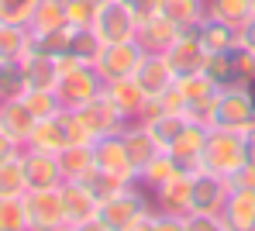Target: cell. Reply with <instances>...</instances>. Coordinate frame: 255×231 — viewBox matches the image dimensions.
I'll return each mask as SVG.
<instances>
[{
  "mask_svg": "<svg viewBox=\"0 0 255 231\" xmlns=\"http://www.w3.org/2000/svg\"><path fill=\"white\" fill-rule=\"evenodd\" d=\"M97 228L100 231H138L155 228V200L141 193V183H128L121 193L100 204L97 211Z\"/></svg>",
  "mask_w": 255,
  "mask_h": 231,
  "instance_id": "obj_1",
  "label": "cell"
},
{
  "mask_svg": "<svg viewBox=\"0 0 255 231\" xmlns=\"http://www.w3.org/2000/svg\"><path fill=\"white\" fill-rule=\"evenodd\" d=\"M211 128H231V131H249L255 128V87L252 83H235L221 87L207 111Z\"/></svg>",
  "mask_w": 255,
  "mask_h": 231,
  "instance_id": "obj_2",
  "label": "cell"
},
{
  "mask_svg": "<svg viewBox=\"0 0 255 231\" xmlns=\"http://www.w3.org/2000/svg\"><path fill=\"white\" fill-rule=\"evenodd\" d=\"M249 162V138L245 131H231V128H211V138L200 152V169L217 173V176H235L242 166Z\"/></svg>",
  "mask_w": 255,
  "mask_h": 231,
  "instance_id": "obj_3",
  "label": "cell"
},
{
  "mask_svg": "<svg viewBox=\"0 0 255 231\" xmlns=\"http://www.w3.org/2000/svg\"><path fill=\"white\" fill-rule=\"evenodd\" d=\"M145 59V48L138 38H128V42H107L100 45L97 59H93V69L100 73L104 83L111 80H125V76H134V69L141 66Z\"/></svg>",
  "mask_w": 255,
  "mask_h": 231,
  "instance_id": "obj_4",
  "label": "cell"
},
{
  "mask_svg": "<svg viewBox=\"0 0 255 231\" xmlns=\"http://www.w3.org/2000/svg\"><path fill=\"white\" fill-rule=\"evenodd\" d=\"M155 197V211L159 214H166V218H176V221H183V228H186V218H190V211H193V173H186V169H179L176 176H169L162 186H155L152 190Z\"/></svg>",
  "mask_w": 255,
  "mask_h": 231,
  "instance_id": "obj_5",
  "label": "cell"
},
{
  "mask_svg": "<svg viewBox=\"0 0 255 231\" xmlns=\"http://www.w3.org/2000/svg\"><path fill=\"white\" fill-rule=\"evenodd\" d=\"M90 31L97 35L100 45H107V42H128V38L138 35V17L128 10L121 0H111V3L97 7Z\"/></svg>",
  "mask_w": 255,
  "mask_h": 231,
  "instance_id": "obj_6",
  "label": "cell"
},
{
  "mask_svg": "<svg viewBox=\"0 0 255 231\" xmlns=\"http://www.w3.org/2000/svg\"><path fill=\"white\" fill-rule=\"evenodd\" d=\"M24 211H28V228H35V231H62L66 228V211H62L59 186L28 190L24 193Z\"/></svg>",
  "mask_w": 255,
  "mask_h": 231,
  "instance_id": "obj_7",
  "label": "cell"
},
{
  "mask_svg": "<svg viewBox=\"0 0 255 231\" xmlns=\"http://www.w3.org/2000/svg\"><path fill=\"white\" fill-rule=\"evenodd\" d=\"M55 93H59L62 107H73V111H76V107H83L86 100H93V97L104 93V80H100V73L93 69V62H86V66L69 69V73H59Z\"/></svg>",
  "mask_w": 255,
  "mask_h": 231,
  "instance_id": "obj_8",
  "label": "cell"
},
{
  "mask_svg": "<svg viewBox=\"0 0 255 231\" xmlns=\"http://www.w3.org/2000/svg\"><path fill=\"white\" fill-rule=\"evenodd\" d=\"M62 193V211H66V228L69 231H83V228H97V211L100 200L86 190L80 180H66L59 186Z\"/></svg>",
  "mask_w": 255,
  "mask_h": 231,
  "instance_id": "obj_9",
  "label": "cell"
},
{
  "mask_svg": "<svg viewBox=\"0 0 255 231\" xmlns=\"http://www.w3.org/2000/svg\"><path fill=\"white\" fill-rule=\"evenodd\" d=\"M76 117L83 121V128L90 131V138H104V135H118V131H125L131 121L121 117V111L111 104V97L107 93H100V97H93V100H86L83 107H76Z\"/></svg>",
  "mask_w": 255,
  "mask_h": 231,
  "instance_id": "obj_10",
  "label": "cell"
},
{
  "mask_svg": "<svg viewBox=\"0 0 255 231\" xmlns=\"http://www.w3.org/2000/svg\"><path fill=\"white\" fill-rule=\"evenodd\" d=\"M228 193L231 183L217 173H193V211L190 214H207V218H221L224 214V204H228Z\"/></svg>",
  "mask_w": 255,
  "mask_h": 231,
  "instance_id": "obj_11",
  "label": "cell"
},
{
  "mask_svg": "<svg viewBox=\"0 0 255 231\" xmlns=\"http://www.w3.org/2000/svg\"><path fill=\"white\" fill-rule=\"evenodd\" d=\"M211 138V124L207 121H197V117H190L186 124H183V131L176 135L166 152L176 155V162L186 169V173H200V152H204V145Z\"/></svg>",
  "mask_w": 255,
  "mask_h": 231,
  "instance_id": "obj_12",
  "label": "cell"
},
{
  "mask_svg": "<svg viewBox=\"0 0 255 231\" xmlns=\"http://www.w3.org/2000/svg\"><path fill=\"white\" fill-rule=\"evenodd\" d=\"M21 162H24L28 190H48V186H62V183H66V176H62V166H59V155H55V152H42V148L24 145Z\"/></svg>",
  "mask_w": 255,
  "mask_h": 231,
  "instance_id": "obj_13",
  "label": "cell"
},
{
  "mask_svg": "<svg viewBox=\"0 0 255 231\" xmlns=\"http://www.w3.org/2000/svg\"><path fill=\"white\" fill-rule=\"evenodd\" d=\"M28 145H31V148H42V152H55V155H59L66 145H73V111L62 107L59 114L42 117V121L35 124Z\"/></svg>",
  "mask_w": 255,
  "mask_h": 231,
  "instance_id": "obj_14",
  "label": "cell"
},
{
  "mask_svg": "<svg viewBox=\"0 0 255 231\" xmlns=\"http://www.w3.org/2000/svg\"><path fill=\"white\" fill-rule=\"evenodd\" d=\"M176 87L186 100V117H197V121H207V111H211L214 97H217V83L200 69V73H186V76H176Z\"/></svg>",
  "mask_w": 255,
  "mask_h": 231,
  "instance_id": "obj_15",
  "label": "cell"
},
{
  "mask_svg": "<svg viewBox=\"0 0 255 231\" xmlns=\"http://www.w3.org/2000/svg\"><path fill=\"white\" fill-rule=\"evenodd\" d=\"M162 55H166V62L172 66V73H176V76L200 73V69H204V62H207V48H204V42H200V35H197V31H179V38H176Z\"/></svg>",
  "mask_w": 255,
  "mask_h": 231,
  "instance_id": "obj_16",
  "label": "cell"
},
{
  "mask_svg": "<svg viewBox=\"0 0 255 231\" xmlns=\"http://www.w3.org/2000/svg\"><path fill=\"white\" fill-rule=\"evenodd\" d=\"M93 159H97V169H107V173L121 176L128 183H138V173H134V166H131V159H128L121 131H118V135H104V138L93 141Z\"/></svg>",
  "mask_w": 255,
  "mask_h": 231,
  "instance_id": "obj_17",
  "label": "cell"
},
{
  "mask_svg": "<svg viewBox=\"0 0 255 231\" xmlns=\"http://www.w3.org/2000/svg\"><path fill=\"white\" fill-rule=\"evenodd\" d=\"M104 93L111 97V104L121 111V117H125V121H138V117H141V111H145V104H148V93L141 90V83H138L134 76H125V80H111V83H104Z\"/></svg>",
  "mask_w": 255,
  "mask_h": 231,
  "instance_id": "obj_18",
  "label": "cell"
},
{
  "mask_svg": "<svg viewBox=\"0 0 255 231\" xmlns=\"http://www.w3.org/2000/svg\"><path fill=\"white\" fill-rule=\"evenodd\" d=\"M145 52H166V48L179 38V28L172 24L162 10H152L145 17H138V35H134Z\"/></svg>",
  "mask_w": 255,
  "mask_h": 231,
  "instance_id": "obj_19",
  "label": "cell"
},
{
  "mask_svg": "<svg viewBox=\"0 0 255 231\" xmlns=\"http://www.w3.org/2000/svg\"><path fill=\"white\" fill-rule=\"evenodd\" d=\"M134 80L141 83V90L148 93V97H159L162 90H169L172 83H176V73H172V66L166 62L162 52H145L141 66L134 69Z\"/></svg>",
  "mask_w": 255,
  "mask_h": 231,
  "instance_id": "obj_20",
  "label": "cell"
},
{
  "mask_svg": "<svg viewBox=\"0 0 255 231\" xmlns=\"http://www.w3.org/2000/svg\"><path fill=\"white\" fill-rule=\"evenodd\" d=\"M35 124H38V117L31 114V107L24 104V97L0 100V128H3L10 138H17L21 145H28L31 131H35Z\"/></svg>",
  "mask_w": 255,
  "mask_h": 231,
  "instance_id": "obj_21",
  "label": "cell"
},
{
  "mask_svg": "<svg viewBox=\"0 0 255 231\" xmlns=\"http://www.w3.org/2000/svg\"><path fill=\"white\" fill-rule=\"evenodd\" d=\"M221 218L228 231H255V190H231Z\"/></svg>",
  "mask_w": 255,
  "mask_h": 231,
  "instance_id": "obj_22",
  "label": "cell"
},
{
  "mask_svg": "<svg viewBox=\"0 0 255 231\" xmlns=\"http://www.w3.org/2000/svg\"><path fill=\"white\" fill-rule=\"evenodd\" d=\"M121 138H125V148H128V159H131V166H134V173H141V166L155 155V152H162L155 138L148 135V128L141 124V121H131L125 131H121Z\"/></svg>",
  "mask_w": 255,
  "mask_h": 231,
  "instance_id": "obj_23",
  "label": "cell"
},
{
  "mask_svg": "<svg viewBox=\"0 0 255 231\" xmlns=\"http://www.w3.org/2000/svg\"><path fill=\"white\" fill-rule=\"evenodd\" d=\"M159 10L179 31H197L200 21L207 17V3L204 0H159Z\"/></svg>",
  "mask_w": 255,
  "mask_h": 231,
  "instance_id": "obj_24",
  "label": "cell"
},
{
  "mask_svg": "<svg viewBox=\"0 0 255 231\" xmlns=\"http://www.w3.org/2000/svg\"><path fill=\"white\" fill-rule=\"evenodd\" d=\"M21 62H24V80H28V90H55V83H59V66H55V59L28 52Z\"/></svg>",
  "mask_w": 255,
  "mask_h": 231,
  "instance_id": "obj_25",
  "label": "cell"
},
{
  "mask_svg": "<svg viewBox=\"0 0 255 231\" xmlns=\"http://www.w3.org/2000/svg\"><path fill=\"white\" fill-rule=\"evenodd\" d=\"M197 35H200V42H204L207 52H231V48H238V28L224 24L217 17H204Z\"/></svg>",
  "mask_w": 255,
  "mask_h": 231,
  "instance_id": "obj_26",
  "label": "cell"
},
{
  "mask_svg": "<svg viewBox=\"0 0 255 231\" xmlns=\"http://www.w3.org/2000/svg\"><path fill=\"white\" fill-rule=\"evenodd\" d=\"M73 31L76 28H55V31H31V38H28V52H35V55H48V59H59V55H66L69 52V42H73ZM24 52V55H28Z\"/></svg>",
  "mask_w": 255,
  "mask_h": 231,
  "instance_id": "obj_27",
  "label": "cell"
},
{
  "mask_svg": "<svg viewBox=\"0 0 255 231\" xmlns=\"http://www.w3.org/2000/svg\"><path fill=\"white\" fill-rule=\"evenodd\" d=\"M179 169H183V166L176 162V155L162 148V152H155V155H152V159H148V162L141 166V173H138V183L148 186V190H155V186L166 183L169 176H176Z\"/></svg>",
  "mask_w": 255,
  "mask_h": 231,
  "instance_id": "obj_28",
  "label": "cell"
},
{
  "mask_svg": "<svg viewBox=\"0 0 255 231\" xmlns=\"http://www.w3.org/2000/svg\"><path fill=\"white\" fill-rule=\"evenodd\" d=\"M204 73L211 76L217 87H235V83H245V80H242V73H238V59H235V48H231V52H207Z\"/></svg>",
  "mask_w": 255,
  "mask_h": 231,
  "instance_id": "obj_29",
  "label": "cell"
},
{
  "mask_svg": "<svg viewBox=\"0 0 255 231\" xmlns=\"http://www.w3.org/2000/svg\"><path fill=\"white\" fill-rule=\"evenodd\" d=\"M59 166H62V176L66 180H83L86 173L97 166L93 159V141L90 145H66L59 152Z\"/></svg>",
  "mask_w": 255,
  "mask_h": 231,
  "instance_id": "obj_30",
  "label": "cell"
},
{
  "mask_svg": "<svg viewBox=\"0 0 255 231\" xmlns=\"http://www.w3.org/2000/svg\"><path fill=\"white\" fill-rule=\"evenodd\" d=\"M69 17H66V0H38L31 21H28V31H55V28H66Z\"/></svg>",
  "mask_w": 255,
  "mask_h": 231,
  "instance_id": "obj_31",
  "label": "cell"
},
{
  "mask_svg": "<svg viewBox=\"0 0 255 231\" xmlns=\"http://www.w3.org/2000/svg\"><path fill=\"white\" fill-rule=\"evenodd\" d=\"M204 3H207V17H217V21L235 24V28H242L255 14L252 0H204Z\"/></svg>",
  "mask_w": 255,
  "mask_h": 231,
  "instance_id": "obj_32",
  "label": "cell"
},
{
  "mask_svg": "<svg viewBox=\"0 0 255 231\" xmlns=\"http://www.w3.org/2000/svg\"><path fill=\"white\" fill-rule=\"evenodd\" d=\"M28 24H14V21H0V59H24L28 52Z\"/></svg>",
  "mask_w": 255,
  "mask_h": 231,
  "instance_id": "obj_33",
  "label": "cell"
},
{
  "mask_svg": "<svg viewBox=\"0 0 255 231\" xmlns=\"http://www.w3.org/2000/svg\"><path fill=\"white\" fill-rule=\"evenodd\" d=\"M28 90L24 62L21 59H0V100H14Z\"/></svg>",
  "mask_w": 255,
  "mask_h": 231,
  "instance_id": "obj_34",
  "label": "cell"
},
{
  "mask_svg": "<svg viewBox=\"0 0 255 231\" xmlns=\"http://www.w3.org/2000/svg\"><path fill=\"white\" fill-rule=\"evenodd\" d=\"M80 183H83L86 190H90V193L104 204V200H111L114 193H121V190L128 186V180H121V176H114V173H107V169H97V166H93V169L86 173Z\"/></svg>",
  "mask_w": 255,
  "mask_h": 231,
  "instance_id": "obj_35",
  "label": "cell"
},
{
  "mask_svg": "<svg viewBox=\"0 0 255 231\" xmlns=\"http://www.w3.org/2000/svg\"><path fill=\"white\" fill-rule=\"evenodd\" d=\"M24 193H28V176L21 155L0 162V197H24Z\"/></svg>",
  "mask_w": 255,
  "mask_h": 231,
  "instance_id": "obj_36",
  "label": "cell"
},
{
  "mask_svg": "<svg viewBox=\"0 0 255 231\" xmlns=\"http://www.w3.org/2000/svg\"><path fill=\"white\" fill-rule=\"evenodd\" d=\"M186 121H190V117H183V114H159L155 121H145V128H148V135L155 138L159 148H169L172 141H176V135L183 131Z\"/></svg>",
  "mask_w": 255,
  "mask_h": 231,
  "instance_id": "obj_37",
  "label": "cell"
},
{
  "mask_svg": "<svg viewBox=\"0 0 255 231\" xmlns=\"http://www.w3.org/2000/svg\"><path fill=\"white\" fill-rule=\"evenodd\" d=\"M24 228H28L24 197H0V231H24Z\"/></svg>",
  "mask_w": 255,
  "mask_h": 231,
  "instance_id": "obj_38",
  "label": "cell"
},
{
  "mask_svg": "<svg viewBox=\"0 0 255 231\" xmlns=\"http://www.w3.org/2000/svg\"><path fill=\"white\" fill-rule=\"evenodd\" d=\"M21 97H24V104L31 107V114H35L38 121L62 111V100H59V93H55V90H24Z\"/></svg>",
  "mask_w": 255,
  "mask_h": 231,
  "instance_id": "obj_39",
  "label": "cell"
},
{
  "mask_svg": "<svg viewBox=\"0 0 255 231\" xmlns=\"http://www.w3.org/2000/svg\"><path fill=\"white\" fill-rule=\"evenodd\" d=\"M38 0H0V21H14V24H28L35 14Z\"/></svg>",
  "mask_w": 255,
  "mask_h": 231,
  "instance_id": "obj_40",
  "label": "cell"
},
{
  "mask_svg": "<svg viewBox=\"0 0 255 231\" xmlns=\"http://www.w3.org/2000/svg\"><path fill=\"white\" fill-rule=\"evenodd\" d=\"M93 14H97V7H93L90 0H66L69 28H90V24H93Z\"/></svg>",
  "mask_w": 255,
  "mask_h": 231,
  "instance_id": "obj_41",
  "label": "cell"
},
{
  "mask_svg": "<svg viewBox=\"0 0 255 231\" xmlns=\"http://www.w3.org/2000/svg\"><path fill=\"white\" fill-rule=\"evenodd\" d=\"M155 100H159L162 114H183V117H186V100H183V93H179V87H176V83H172L169 90H162Z\"/></svg>",
  "mask_w": 255,
  "mask_h": 231,
  "instance_id": "obj_42",
  "label": "cell"
},
{
  "mask_svg": "<svg viewBox=\"0 0 255 231\" xmlns=\"http://www.w3.org/2000/svg\"><path fill=\"white\" fill-rule=\"evenodd\" d=\"M231 190H255V162H245L235 176H228Z\"/></svg>",
  "mask_w": 255,
  "mask_h": 231,
  "instance_id": "obj_43",
  "label": "cell"
},
{
  "mask_svg": "<svg viewBox=\"0 0 255 231\" xmlns=\"http://www.w3.org/2000/svg\"><path fill=\"white\" fill-rule=\"evenodd\" d=\"M21 152H24V145H21L17 138H10V135L0 128V162H7V159H17Z\"/></svg>",
  "mask_w": 255,
  "mask_h": 231,
  "instance_id": "obj_44",
  "label": "cell"
},
{
  "mask_svg": "<svg viewBox=\"0 0 255 231\" xmlns=\"http://www.w3.org/2000/svg\"><path fill=\"white\" fill-rule=\"evenodd\" d=\"M238 45L242 48H249V52H255V14L238 28Z\"/></svg>",
  "mask_w": 255,
  "mask_h": 231,
  "instance_id": "obj_45",
  "label": "cell"
},
{
  "mask_svg": "<svg viewBox=\"0 0 255 231\" xmlns=\"http://www.w3.org/2000/svg\"><path fill=\"white\" fill-rule=\"evenodd\" d=\"M128 10L134 14V17H145V14H152V10H159V0H121Z\"/></svg>",
  "mask_w": 255,
  "mask_h": 231,
  "instance_id": "obj_46",
  "label": "cell"
},
{
  "mask_svg": "<svg viewBox=\"0 0 255 231\" xmlns=\"http://www.w3.org/2000/svg\"><path fill=\"white\" fill-rule=\"evenodd\" d=\"M90 3H93V7H104V3H111V0H90Z\"/></svg>",
  "mask_w": 255,
  "mask_h": 231,
  "instance_id": "obj_47",
  "label": "cell"
},
{
  "mask_svg": "<svg viewBox=\"0 0 255 231\" xmlns=\"http://www.w3.org/2000/svg\"><path fill=\"white\" fill-rule=\"evenodd\" d=\"M252 7H255V0H252Z\"/></svg>",
  "mask_w": 255,
  "mask_h": 231,
  "instance_id": "obj_48",
  "label": "cell"
}]
</instances>
